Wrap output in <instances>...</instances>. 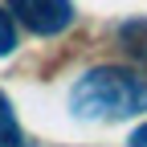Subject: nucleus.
I'll list each match as a JSON object with an SVG mask.
<instances>
[{
  "label": "nucleus",
  "instance_id": "1",
  "mask_svg": "<svg viewBox=\"0 0 147 147\" xmlns=\"http://www.w3.org/2000/svg\"><path fill=\"white\" fill-rule=\"evenodd\" d=\"M69 106L78 119L90 123H115V119H131L147 110V74L139 69H123V65H98L86 69L74 82Z\"/></svg>",
  "mask_w": 147,
  "mask_h": 147
},
{
  "label": "nucleus",
  "instance_id": "2",
  "mask_svg": "<svg viewBox=\"0 0 147 147\" xmlns=\"http://www.w3.org/2000/svg\"><path fill=\"white\" fill-rule=\"evenodd\" d=\"M8 16L37 37H57L74 25V4L69 0H8Z\"/></svg>",
  "mask_w": 147,
  "mask_h": 147
},
{
  "label": "nucleus",
  "instance_id": "3",
  "mask_svg": "<svg viewBox=\"0 0 147 147\" xmlns=\"http://www.w3.org/2000/svg\"><path fill=\"white\" fill-rule=\"evenodd\" d=\"M119 45L131 53L139 65H147V16H135V21L119 25Z\"/></svg>",
  "mask_w": 147,
  "mask_h": 147
},
{
  "label": "nucleus",
  "instance_id": "4",
  "mask_svg": "<svg viewBox=\"0 0 147 147\" xmlns=\"http://www.w3.org/2000/svg\"><path fill=\"white\" fill-rule=\"evenodd\" d=\"M0 147H33L29 135L21 131V123H16V115H12V102L4 90H0Z\"/></svg>",
  "mask_w": 147,
  "mask_h": 147
},
{
  "label": "nucleus",
  "instance_id": "5",
  "mask_svg": "<svg viewBox=\"0 0 147 147\" xmlns=\"http://www.w3.org/2000/svg\"><path fill=\"white\" fill-rule=\"evenodd\" d=\"M16 49V21L8 16V8H0V57H8Z\"/></svg>",
  "mask_w": 147,
  "mask_h": 147
},
{
  "label": "nucleus",
  "instance_id": "6",
  "mask_svg": "<svg viewBox=\"0 0 147 147\" xmlns=\"http://www.w3.org/2000/svg\"><path fill=\"white\" fill-rule=\"evenodd\" d=\"M131 147H147V123H143V127H139V131L131 135Z\"/></svg>",
  "mask_w": 147,
  "mask_h": 147
}]
</instances>
